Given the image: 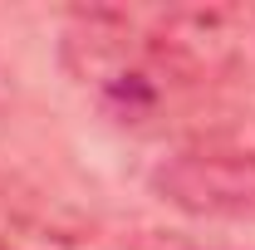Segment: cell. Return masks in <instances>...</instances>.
<instances>
[{
  "mask_svg": "<svg viewBox=\"0 0 255 250\" xmlns=\"http://www.w3.org/2000/svg\"><path fill=\"white\" fill-rule=\"evenodd\" d=\"M64 59L74 79L98 98V108L118 123H147L167 108L177 84H187L172 59L132 25L128 10H89L79 30H69Z\"/></svg>",
  "mask_w": 255,
  "mask_h": 250,
  "instance_id": "1",
  "label": "cell"
},
{
  "mask_svg": "<svg viewBox=\"0 0 255 250\" xmlns=\"http://www.w3.org/2000/svg\"><path fill=\"white\" fill-rule=\"evenodd\" d=\"M152 191L201 221H255V147L241 137H196L162 157Z\"/></svg>",
  "mask_w": 255,
  "mask_h": 250,
  "instance_id": "2",
  "label": "cell"
},
{
  "mask_svg": "<svg viewBox=\"0 0 255 250\" xmlns=\"http://www.w3.org/2000/svg\"><path fill=\"white\" fill-rule=\"evenodd\" d=\"M132 25L172 59L182 79L255 69V5H162L128 10Z\"/></svg>",
  "mask_w": 255,
  "mask_h": 250,
  "instance_id": "3",
  "label": "cell"
},
{
  "mask_svg": "<svg viewBox=\"0 0 255 250\" xmlns=\"http://www.w3.org/2000/svg\"><path fill=\"white\" fill-rule=\"evenodd\" d=\"M137 250H191V246H177V241H147V246H137Z\"/></svg>",
  "mask_w": 255,
  "mask_h": 250,
  "instance_id": "4",
  "label": "cell"
},
{
  "mask_svg": "<svg viewBox=\"0 0 255 250\" xmlns=\"http://www.w3.org/2000/svg\"><path fill=\"white\" fill-rule=\"evenodd\" d=\"M0 250H15V246H5V241H0Z\"/></svg>",
  "mask_w": 255,
  "mask_h": 250,
  "instance_id": "5",
  "label": "cell"
}]
</instances>
